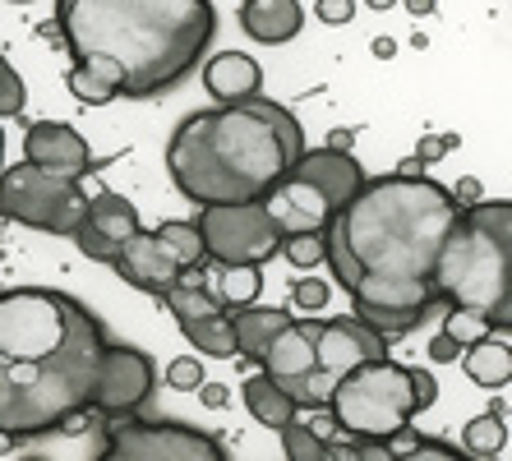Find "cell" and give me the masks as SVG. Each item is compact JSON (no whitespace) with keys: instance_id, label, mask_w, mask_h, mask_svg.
Here are the masks:
<instances>
[{"instance_id":"obj_11","label":"cell","mask_w":512,"mask_h":461,"mask_svg":"<svg viewBox=\"0 0 512 461\" xmlns=\"http://www.w3.org/2000/svg\"><path fill=\"white\" fill-rule=\"evenodd\" d=\"M97 461H227V452L203 429L167 425V420H125L111 429L107 452Z\"/></svg>"},{"instance_id":"obj_41","label":"cell","mask_w":512,"mask_h":461,"mask_svg":"<svg viewBox=\"0 0 512 461\" xmlns=\"http://www.w3.org/2000/svg\"><path fill=\"white\" fill-rule=\"evenodd\" d=\"M14 443H19V438H10V434H0V457H10V452H14Z\"/></svg>"},{"instance_id":"obj_21","label":"cell","mask_w":512,"mask_h":461,"mask_svg":"<svg viewBox=\"0 0 512 461\" xmlns=\"http://www.w3.org/2000/svg\"><path fill=\"white\" fill-rule=\"evenodd\" d=\"M457 360H462L466 379L476 383V388H508V379H512V346L494 342V332L471 346H462Z\"/></svg>"},{"instance_id":"obj_20","label":"cell","mask_w":512,"mask_h":461,"mask_svg":"<svg viewBox=\"0 0 512 461\" xmlns=\"http://www.w3.org/2000/svg\"><path fill=\"white\" fill-rule=\"evenodd\" d=\"M291 323V309H259V305H245V309H231V332H236V355L245 360H259L268 351L277 332Z\"/></svg>"},{"instance_id":"obj_37","label":"cell","mask_w":512,"mask_h":461,"mask_svg":"<svg viewBox=\"0 0 512 461\" xmlns=\"http://www.w3.org/2000/svg\"><path fill=\"white\" fill-rule=\"evenodd\" d=\"M393 176H402V180H416V176H425V162H420V157L411 153V157H406V162L393 171Z\"/></svg>"},{"instance_id":"obj_31","label":"cell","mask_w":512,"mask_h":461,"mask_svg":"<svg viewBox=\"0 0 512 461\" xmlns=\"http://www.w3.org/2000/svg\"><path fill=\"white\" fill-rule=\"evenodd\" d=\"M328 296H333V286L319 282V277H300L296 286H291V300H296V309H323L328 305Z\"/></svg>"},{"instance_id":"obj_12","label":"cell","mask_w":512,"mask_h":461,"mask_svg":"<svg viewBox=\"0 0 512 461\" xmlns=\"http://www.w3.org/2000/svg\"><path fill=\"white\" fill-rule=\"evenodd\" d=\"M162 305L176 314L180 332H185V342L199 346V355H213V360H227L236 355V332H231V309H222L208 291L199 286V277L190 272H180V282H171L162 291Z\"/></svg>"},{"instance_id":"obj_6","label":"cell","mask_w":512,"mask_h":461,"mask_svg":"<svg viewBox=\"0 0 512 461\" xmlns=\"http://www.w3.org/2000/svg\"><path fill=\"white\" fill-rule=\"evenodd\" d=\"M360 180H365V171L351 157V148H328V143L305 148L286 166V176L263 194V213L273 217L277 236H300V231L323 236V226L360 190Z\"/></svg>"},{"instance_id":"obj_3","label":"cell","mask_w":512,"mask_h":461,"mask_svg":"<svg viewBox=\"0 0 512 461\" xmlns=\"http://www.w3.org/2000/svg\"><path fill=\"white\" fill-rule=\"evenodd\" d=\"M56 28L74 65L116 97H153L199 65L217 10L213 0H56Z\"/></svg>"},{"instance_id":"obj_35","label":"cell","mask_w":512,"mask_h":461,"mask_svg":"<svg viewBox=\"0 0 512 461\" xmlns=\"http://www.w3.org/2000/svg\"><path fill=\"white\" fill-rule=\"evenodd\" d=\"M457 355H462V342H457V337H448V332H434V337H429V360H443V365H448Z\"/></svg>"},{"instance_id":"obj_38","label":"cell","mask_w":512,"mask_h":461,"mask_svg":"<svg viewBox=\"0 0 512 461\" xmlns=\"http://www.w3.org/2000/svg\"><path fill=\"white\" fill-rule=\"evenodd\" d=\"M328 148H351V130H333L328 134Z\"/></svg>"},{"instance_id":"obj_5","label":"cell","mask_w":512,"mask_h":461,"mask_svg":"<svg viewBox=\"0 0 512 461\" xmlns=\"http://www.w3.org/2000/svg\"><path fill=\"white\" fill-rule=\"evenodd\" d=\"M429 296L448 309H471L503 332L512 323V203L480 199L457 213L429 272Z\"/></svg>"},{"instance_id":"obj_28","label":"cell","mask_w":512,"mask_h":461,"mask_svg":"<svg viewBox=\"0 0 512 461\" xmlns=\"http://www.w3.org/2000/svg\"><path fill=\"white\" fill-rule=\"evenodd\" d=\"M393 461H471V457L439 443V438H411L402 452H393Z\"/></svg>"},{"instance_id":"obj_17","label":"cell","mask_w":512,"mask_h":461,"mask_svg":"<svg viewBox=\"0 0 512 461\" xmlns=\"http://www.w3.org/2000/svg\"><path fill=\"white\" fill-rule=\"evenodd\" d=\"M203 88L217 107H231V102H250L263 88V70L259 60L245 56V51H222L203 65Z\"/></svg>"},{"instance_id":"obj_33","label":"cell","mask_w":512,"mask_h":461,"mask_svg":"<svg viewBox=\"0 0 512 461\" xmlns=\"http://www.w3.org/2000/svg\"><path fill=\"white\" fill-rule=\"evenodd\" d=\"M457 148V134H425V139L416 143V157L425 166H434V162H443V157Z\"/></svg>"},{"instance_id":"obj_10","label":"cell","mask_w":512,"mask_h":461,"mask_svg":"<svg viewBox=\"0 0 512 461\" xmlns=\"http://www.w3.org/2000/svg\"><path fill=\"white\" fill-rule=\"evenodd\" d=\"M194 226L203 236V254L213 263H236V268H263L282 245L273 217L263 213V199L203 208Z\"/></svg>"},{"instance_id":"obj_29","label":"cell","mask_w":512,"mask_h":461,"mask_svg":"<svg viewBox=\"0 0 512 461\" xmlns=\"http://www.w3.org/2000/svg\"><path fill=\"white\" fill-rule=\"evenodd\" d=\"M443 332L448 337H457L462 346H471V342H480V337H489V323L480 319V314H471V309H448V319H443Z\"/></svg>"},{"instance_id":"obj_15","label":"cell","mask_w":512,"mask_h":461,"mask_svg":"<svg viewBox=\"0 0 512 461\" xmlns=\"http://www.w3.org/2000/svg\"><path fill=\"white\" fill-rule=\"evenodd\" d=\"M24 162L42 166V171H56V176L84 180L93 171V148L65 120H33L24 130Z\"/></svg>"},{"instance_id":"obj_44","label":"cell","mask_w":512,"mask_h":461,"mask_svg":"<svg viewBox=\"0 0 512 461\" xmlns=\"http://www.w3.org/2000/svg\"><path fill=\"white\" fill-rule=\"evenodd\" d=\"M14 5H28V0H14Z\"/></svg>"},{"instance_id":"obj_36","label":"cell","mask_w":512,"mask_h":461,"mask_svg":"<svg viewBox=\"0 0 512 461\" xmlns=\"http://www.w3.org/2000/svg\"><path fill=\"white\" fill-rule=\"evenodd\" d=\"M194 392L203 397V406H208V411H227V402H231V388H227V383H199Z\"/></svg>"},{"instance_id":"obj_14","label":"cell","mask_w":512,"mask_h":461,"mask_svg":"<svg viewBox=\"0 0 512 461\" xmlns=\"http://www.w3.org/2000/svg\"><path fill=\"white\" fill-rule=\"evenodd\" d=\"M134 231H143L139 208H134L125 194L102 190V194H93V199H88L84 222L70 231V240L79 245V254H84V259L107 263V268H111V263H116V254H120V245H125Z\"/></svg>"},{"instance_id":"obj_4","label":"cell","mask_w":512,"mask_h":461,"mask_svg":"<svg viewBox=\"0 0 512 461\" xmlns=\"http://www.w3.org/2000/svg\"><path fill=\"white\" fill-rule=\"evenodd\" d=\"M300 153V120L277 102L250 97L180 120L167 143V171L176 190L199 208L254 203L286 176V166Z\"/></svg>"},{"instance_id":"obj_32","label":"cell","mask_w":512,"mask_h":461,"mask_svg":"<svg viewBox=\"0 0 512 461\" xmlns=\"http://www.w3.org/2000/svg\"><path fill=\"white\" fill-rule=\"evenodd\" d=\"M314 19H319V24H333V28L351 24V19H356V0H314Z\"/></svg>"},{"instance_id":"obj_2","label":"cell","mask_w":512,"mask_h":461,"mask_svg":"<svg viewBox=\"0 0 512 461\" xmlns=\"http://www.w3.org/2000/svg\"><path fill=\"white\" fill-rule=\"evenodd\" d=\"M107 332L74 296L0 291V434L37 438L93 406Z\"/></svg>"},{"instance_id":"obj_40","label":"cell","mask_w":512,"mask_h":461,"mask_svg":"<svg viewBox=\"0 0 512 461\" xmlns=\"http://www.w3.org/2000/svg\"><path fill=\"white\" fill-rule=\"evenodd\" d=\"M393 42H388V37H379V42H374V56H383V60H388V56H393Z\"/></svg>"},{"instance_id":"obj_42","label":"cell","mask_w":512,"mask_h":461,"mask_svg":"<svg viewBox=\"0 0 512 461\" xmlns=\"http://www.w3.org/2000/svg\"><path fill=\"white\" fill-rule=\"evenodd\" d=\"M365 5H370V10H393L397 0H365Z\"/></svg>"},{"instance_id":"obj_8","label":"cell","mask_w":512,"mask_h":461,"mask_svg":"<svg viewBox=\"0 0 512 461\" xmlns=\"http://www.w3.org/2000/svg\"><path fill=\"white\" fill-rule=\"evenodd\" d=\"M310 328H314V342H310V365H305V374L277 383L300 411H305V406H310V411L314 406H328V392L356 365H365V360H388V342H383L374 328H365L356 314H351V319H346V314L342 319H319V323H310Z\"/></svg>"},{"instance_id":"obj_24","label":"cell","mask_w":512,"mask_h":461,"mask_svg":"<svg viewBox=\"0 0 512 461\" xmlns=\"http://www.w3.org/2000/svg\"><path fill=\"white\" fill-rule=\"evenodd\" d=\"M153 236L162 240V249H167L171 259H176L180 272L199 268V263L208 259V254H203V236H199V226H194V222H162Z\"/></svg>"},{"instance_id":"obj_34","label":"cell","mask_w":512,"mask_h":461,"mask_svg":"<svg viewBox=\"0 0 512 461\" xmlns=\"http://www.w3.org/2000/svg\"><path fill=\"white\" fill-rule=\"evenodd\" d=\"M411 397H416V415L439 402V383H434L429 369H411Z\"/></svg>"},{"instance_id":"obj_43","label":"cell","mask_w":512,"mask_h":461,"mask_svg":"<svg viewBox=\"0 0 512 461\" xmlns=\"http://www.w3.org/2000/svg\"><path fill=\"white\" fill-rule=\"evenodd\" d=\"M0 166H5V130H0Z\"/></svg>"},{"instance_id":"obj_9","label":"cell","mask_w":512,"mask_h":461,"mask_svg":"<svg viewBox=\"0 0 512 461\" xmlns=\"http://www.w3.org/2000/svg\"><path fill=\"white\" fill-rule=\"evenodd\" d=\"M88 194L84 180L56 176L33 162L0 166V217L19 222L28 231H47V236H70L84 222Z\"/></svg>"},{"instance_id":"obj_7","label":"cell","mask_w":512,"mask_h":461,"mask_svg":"<svg viewBox=\"0 0 512 461\" xmlns=\"http://www.w3.org/2000/svg\"><path fill=\"white\" fill-rule=\"evenodd\" d=\"M328 411H333V425L346 429V438L393 443L416 415L411 369L393 360H365L346 379H337V388L328 392Z\"/></svg>"},{"instance_id":"obj_13","label":"cell","mask_w":512,"mask_h":461,"mask_svg":"<svg viewBox=\"0 0 512 461\" xmlns=\"http://www.w3.org/2000/svg\"><path fill=\"white\" fill-rule=\"evenodd\" d=\"M153 383H157V369L148 355L134 351V346L107 342L102 365H97V383H93V406L102 415H130L153 397Z\"/></svg>"},{"instance_id":"obj_39","label":"cell","mask_w":512,"mask_h":461,"mask_svg":"<svg viewBox=\"0 0 512 461\" xmlns=\"http://www.w3.org/2000/svg\"><path fill=\"white\" fill-rule=\"evenodd\" d=\"M406 10L420 19V14H434V0H406Z\"/></svg>"},{"instance_id":"obj_1","label":"cell","mask_w":512,"mask_h":461,"mask_svg":"<svg viewBox=\"0 0 512 461\" xmlns=\"http://www.w3.org/2000/svg\"><path fill=\"white\" fill-rule=\"evenodd\" d=\"M457 213L453 190L439 180L365 176L323 226V263L356 309H406L429 319L439 305L429 296V272Z\"/></svg>"},{"instance_id":"obj_26","label":"cell","mask_w":512,"mask_h":461,"mask_svg":"<svg viewBox=\"0 0 512 461\" xmlns=\"http://www.w3.org/2000/svg\"><path fill=\"white\" fill-rule=\"evenodd\" d=\"M277 254H282L291 268H319L323 263V236H314V231H300V236H282V245H277Z\"/></svg>"},{"instance_id":"obj_23","label":"cell","mask_w":512,"mask_h":461,"mask_svg":"<svg viewBox=\"0 0 512 461\" xmlns=\"http://www.w3.org/2000/svg\"><path fill=\"white\" fill-rule=\"evenodd\" d=\"M462 443H466V457H480V461L503 457V448H508V420H503L499 411L476 415V420L462 429Z\"/></svg>"},{"instance_id":"obj_16","label":"cell","mask_w":512,"mask_h":461,"mask_svg":"<svg viewBox=\"0 0 512 461\" xmlns=\"http://www.w3.org/2000/svg\"><path fill=\"white\" fill-rule=\"evenodd\" d=\"M111 268L125 277V286L148 291V296H162L171 282H180L176 259L162 249V240H157L153 231H134V236L120 245V254H116V263H111Z\"/></svg>"},{"instance_id":"obj_30","label":"cell","mask_w":512,"mask_h":461,"mask_svg":"<svg viewBox=\"0 0 512 461\" xmlns=\"http://www.w3.org/2000/svg\"><path fill=\"white\" fill-rule=\"evenodd\" d=\"M199 383H203V360L185 355V360H171V365H167V388H176V392H194Z\"/></svg>"},{"instance_id":"obj_19","label":"cell","mask_w":512,"mask_h":461,"mask_svg":"<svg viewBox=\"0 0 512 461\" xmlns=\"http://www.w3.org/2000/svg\"><path fill=\"white\" fill-rule=\"evenodd\" d=\"M194 277H199V286L222 309H245V305H254L259 291H263V272L259 268H236V263L203 259L199 268H194Z\"/></svg>"},{"instance_id":"obj_22","label":"cell","mask_w":512,"mask_h":461,"mask_svg":"<svg viewBox=\"0 0 512 461\" xmlns=\"http://www.w3.org/2000/svg\"><path fill=\"white\" fill-rule=\"evenodd\" d=\"M240 397H245V406H250V415L259 420V425H268V429H282V425H291L300 415V406L286 397L282 388H277L268 374H254L245 388H240Z\"/></svg>"},{"instance_id":"obj_27","label":"cell","mask_w":512,"mask_h":461,"mask_svg":"<svg viewBox=\"0 0 512 461\" xmlns=\"http://www.w3.org/2000/svg\"><path fill=\"white\" fill-rule=\"evenodd\" d=\"M28 107V88L10 60L0 56V116H19Z\"/></svg>"},{"instance_id":"obj_18","label":"cell","mask_w":512,"mask_h":461,"mask_svg":"<svg viewBox=\"0 0 512 461\" xmlns=\"http://www.w3.org/2000/svg\"><path fill=\"white\" fill-rule=\"evenodd\" d=\"M240 28L263 47H282L305 28V10H300V0H245Z\"/></svg>"},{"instance_id":"obj_25","label":"cell","mask_w":512,"mask_h":461,"mask_svg":"<svg viewBox=\"0 0 512 461\" xmlns=\"http://www.w3.org/2000/svg\"><path fill=\"white\" fill-rule=\"evenodd\" d=\"M65 88H70L84 107H107V102H116V88H111L107 79H97L93 70H84V65H70V70H65Z\"/></svg>"}]
</instances>
